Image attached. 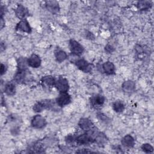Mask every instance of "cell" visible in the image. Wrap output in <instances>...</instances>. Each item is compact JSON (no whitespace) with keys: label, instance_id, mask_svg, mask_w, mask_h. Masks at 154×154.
I'll use <instances>...</instances> for the list:
<instances>
[{"label":"cell","instance_id":"cell-22","mask_svg":"<svg viewBox=\"0 0 154 154\" xmlns=\"http://www.w3.org/2000/svg\"><path fill=\"white\" fill-rule=\"evenodd\" d=\"M137 8L140 10H146L151 8L152 4V2L149 1H141L137 3Z\"/></svg>","mask_w":154,"mask_h":154},{"label":"cell","instance_id":"cell-5","mask_svg":"<svg viewBox=\"0 0 154 154\" xmlns=\"http://www.w3.org/2000/svg\"><path fill=\"white\" fill-rule=\"evenodd\" d=\"M55 101L60 107H63L70 103L71 97L67 92L60 93V94L56 99Z\"/></svg>","mask_w":154,"mask_h":154},{"label":"cell","instance_id":"cell-13","mask_svg":"<svg viewBox=\"0 0 154 154\" xmlns=\"http://www.w3.org/2000/svg\"><path fill=\"white\" fill-rule=\"evenodd\" d=\"M28 9L22 5H19L15 10L16 16L20 20L24 19L25 17L28 14Z\"/></svg>","mask_w":154,"mask_h":154},{"label":"cell","instance_id":"cell-25","mask_svg":"<svg viewBox=\"0 0 154 154\" xmlns=\"http://www.w3.org/2000/svg\"><path fill=\"white\" fill-rule=\"evenodd\" d=\"M97 117L100 121H102L103 122L107 123L109 121V118L107 116H106V115L103 114L102 112H97Z\"/></svg>","mask_w":154,"mask_h":154},{"label":"cell","instance_id":"cell-28","mask_svg":"<svg viewBox=\"0 0 154 154\" xmlns=\"http://www.w3.org/2000/svg\"><path fill=\"white\" fill-rule=\"evenodd\" d=\"M85 35H86V37H87L88 39H91H91L94 38V35H93V34H92L91 32H90L87 31Z\"/></svg>","mask_w":154,"mask_h":154},{"label":"cell","instance_id":"cell-23","mask_svg":"<svg viewBox=\"0 0 154 154\" xmlns=\"http://www.w3.org/2000/svg\"><path fill=\"white\" fill-rule=\"evenodd\" d=\"M45 109L43 105L42 101H39L36 102L33 106V110L35 112H40Z\"/></svg>","mask_w":154,"mask_h":154},{"label":"cell","instance_id":"cell-3","mask_svg":"<svg viewBox=\"0 0 154 154\" xmlns=\"http://www.w3.org/2000/svg\"><path fill=\"white\" fill-rule=\"evenodd\" d=\"M75 64L80 70L85 73L90 72L92 70V64L83 58L78 59L75 61Z\"/></svg>","mask_w":154,"mask_h":154},{"label":"cell","instance_id":"cell-9","mask_svg":"<svg viewBox=\"0 0 154 154\" xmlns=\"http://www.w3.org/2000/svg\"><path fill=\"white\" fill-rule=\"evenodd\" d=\"M28 66L32 68H38L41 65V59L38 55L33 54L27 59Z\"/></svg>","mask_w":154,"mask_h":154},{"label":"cell","instance_id":"cell-19","mask_svg":"<svg viewBox=\"0 0 154 154\" xmlns=\"http://www.w3.org/2000/svg\"><path fill=\"white\" fill-rule=\"evenodd\" d=\"M55 57L57 61L61 63L67 58V55L65 51L58 49L55 51Z\"/></svg>","mask_w":154,"mask_h":154},{"label":"cell","instance_id":"cell-11","mask_svg":"<svg viewBox=\"0 0 154 154\" xmlns=\"http://www.w3.org/2000/svg\"><path fill=\"white\" fill-rule=\"evenodd\" d=\"M102 72L107 75H113L116 72L114 64L111 61H106L102 66Z\"/></svg>","mask_w":154,"mask_h":154},{"label":"cell","instance_id":"cell-24","mask_svg":"<svg viewBox=\"0 0 154 154\" xmlns=\"http://www.w3.org/2000/svg\"><path fill=\"white\" fill-rule=\"evenodd\" d=\"M141 149L143 152H144L145 153H152L153 151V147H152V145H150L149 143L143 144L141 146Z\"/></svg>","mask_w":154,"mask_h":154},{"label":"cell","instance_id":"cell-21","mask_svg":"<svg viewBox=\"0 0 154 154\" xmlns=\"http://www.w3.org/2000/svg\"><path fill=\"white\" fill-rule=\"evenodd\" d=\"M17 64L18 70H27L28 64L26 58L23 57L19 58L17 60Z\"/></svg>","mask_w":154,"mask_h":154},{"label":"cell","instance_id":"cell-15","mask_svg":"<svg viewBox=\"0 0 154 154\" xmlns=\"http://www.w3.org/2000/svg\"><path fill=\"white\" fill-rule=\"evenodd\" d=\"M122 144L128 148L133 147L135 145V140L131 135H126L121 140Z\"/></svg>","mask_w":154,"mask_h":154},{"label":"cell","instance_id":"cell-12","mask_svg":"<svg viewBox=\"0 0 154 154\" xmlns=\"http://www.w3.org/2000/svg\"><path fill=\"white\" fill-rule=\"evenodd\" d=\"M27 70H18L14 76V81L17 83L23 82L26 78Z\"/></svg>","mask_w":154,"mask_h":154},{"label":"cell","instance_id":"cell-1","mask_svg":"<svg viewBox=\"0 0 154 154\" xmlns=\"http://www.w3.org/2000/svg\"><path fill=\"white\" fill-rule=\"evenodd\" d=\"M31 124L34 128L43 129L46 126L47 122L43 116L37 114L32 117Z\"/></svg>","mask_w":154,"mask_h":154},{"label":"cell","instance_id":"cell-2","mask_svg":"<svg viewBox=\"0 0 154 154\" xmlns=\"http://www.w3.org/2000/svg\"><path fill=\"white\" fill-rule=\"evenodd\" d=\"M55 87L60 93L67 92L69 89L68 81L64 77H59L58 79L56 80Z\"/></svg>","mask_w":154,"mask_h":154},{"label":"cell","instance_id":"cell-14","mask_svg":"<svg viewBox=\"0 0 154 154\" xmlns=\"http://www.w3.org/2000/svg\"><path fill=\"white\" fill-rule=\"evenodd\" d=\"M122 88L124 92L131 93L135 89V84L131 80L125 81L122 85Z\"/></svg>","mask_w":154,"mask_h":154},{"label":"cell","instance_id":"cell-8","mask_svg":"<svg viewBox=\"0 0 154 154\" xmlns=\"http://www.w3.org/2000/svg\"><path fill=\"white\" fill-rule=\"evenodd\" d=\"M16 30H19L26 33H30L31 32V28L29 23L25 19L20 20L18 22L16 26Z\"/></svg>","mask_w":154,"mask_h":154},{"label":"cell","instance_id":"cell-20","mask_svg":"<svg viewBox=\"0 0 154 154\" xmlns=\"http://www.w3.org/2000/svg\"><path fill=\"white\" fill-rule=\"evenodd\" d=\"M112 108L114 111H116V112L120 113V112H122L124 111L125 108V105L122 100H117L113 102Z\"/></svg>","mask_w":154,"mask_h":154},{"label":"cell","instance_id":"cell-27","mask_svg":"<svg viewBox=\"0 0 154 154\" xmlns=\"http://www.w3.org/2000/svg\"><path fill=\"white\" fill-rule=\"evenodd\" d=\"M7 69V66L5 64L1 63V75H2L3 74H4L6 72Z\"/></svg>","mask_w":154,"mask_h":154},{"label":"cell","instance_id":"cell-26","mask_svg":"<svg viewBox=\"0 0 154 154\" xmlns=\"http://www.w3.org/2000/svg\"><path fill=\"white\" fill-rule=\"evenodd\" d=\"M105 52H107V54H111L114 52V48L112 45H107L105 48Z\"/></svg>","mask_w":154,"mask_h":154},{"label":"cell","instance_id":"cell-7","mask_svg":"<svg viewBox=\"0 0 154 154\" xmlns=\"http://www.w3.org/2000/svg\"><path fill=\"white\" fill-rule=\"evenodd\" d=\"M79 128L85 132L88 131L94 128V126L92 122L87 118H82L80 119L78 123Z\"/></svg>","mask_w":154,"mask_h":154},{"label":"cell","instance_id":"cell-10","mask_svg":"<svg viewBox=\"0 0 154 154\" xmlns=\"http://www.w3.org/2000/svg\"><path fill=\"white\" fill-rule=\"evenodd\" d=\"M46 9L53 14H56L60 11L59 4L55 1H48L45 2Z\"/></svg>","mask_w":154,"mask_h":154},{"label":"cell","instance_id":"cell-18","mask_svg":"<svg viewBox=\"0 0 154 154\" xmlns=\"http://www.w3.org/2000/svg\"><path fill=\"white\" fill-rule=\"evenodd\" d=\"M106 137L103 133L99 131L97 132L94 137V143L101 146L104 144L106 142Z\"/></svg>","mask_w":154,"mask_h":154},{"label":"cell","instance_id":"cell-16","mask_svg":"<svg viewBox=\"0 0 154 154\" xmlns=\"http://www.w3.org/2000/svg\"><path fill=\"white\" fill-rule=\"evenodd\" d=\"M56 80L57 79L54 76L51 75H46L42 77L41 81L43 85L51 87L55 86Z\"/></svg>","mask_w":154,"mask_h":154},{"label":"cell","instance_id":"cell-17","mask_svg":"<svg viewBox=\"0 0 154 154\" xmlns=\"http://www.w3.org/2000/svg\"><path fill=\"white\" fill-rule=\"evenodd\" d=\"M4 92L8 96H13L16 93V86L13 82H8L5 84Z\"/></svg>","mask_w":154,"mask_h":154},{"label":"cell","instance_id":"cell-4","mask_svg":"<svg viewBox=\"0 0 154 154\" xmlns=\"http://www.w3.org/2000/svg\"><path fill=\"white\" fill-rule=\"evenodd\" d=\"M69 48L71 52L75 55H80L84 52V47L77 41L71 39L69 42Z\"/></svg>","mask_w":154,"mask_h":154},{"label":"cell","instance_id":"cell-6","mask_svg":"<svg viewBox=\"0 0 154 154\" xmlns=\"http://www.w3.org/2000/svg\"><path fill=\"white\" fill-rule=\"evenodd\" d=\"M105 102V97L101 94H95L91 97V105L94 108H99L102 107Z\"/></svg>","mask_w":154,"mask_h":154}]
</instances>
